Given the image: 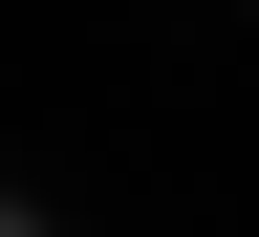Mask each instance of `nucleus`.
Masks as SVG:
<instances>
[{
  "instance_id": "nucleus-1",
  "label": "nucleus",
  "mask_w": 259,
  "mask_h": 237,
  "mask_svg": "<svg viewBox=\"0 0 259 237\" xmlns=\"http://www.w3.org/2000/svg\"><path fill=\"white\" fill-rule=\"evenodd\" d=\"M0 237H44V216H22V194H0Z\"/></svg>"
},
{
  "instance_id": "nucleus-2",
  "label": "nucleus",
  "mask_w": 259,
  "mask_h": 237,
  "mask_svg": "<svg viewBox=\"0 0 259 237\" xmlns=\"http://www.w3.org/2000/svg\"><path fill=\"white\" fill-rule=\"evenodd\" d=\"M44 237H108V216H44Z\"/></svg>"
}]
</instances>
